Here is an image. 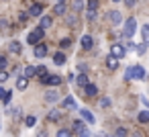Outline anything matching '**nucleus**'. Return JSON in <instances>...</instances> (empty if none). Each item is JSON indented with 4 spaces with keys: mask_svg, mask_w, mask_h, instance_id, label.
<instances>
[{
    "mask_svg": "<svg viewBox=\"0 0 149 137\" xmlns=\"http://www.w3.org/2000/svg\"><path fill=\"white\" fill-rule=\"evenodd\" d=\"M137 119H139V123H143V125H145V123H149V110H141Z\"/></svg>",
    "mask_w": 149,
    "mask_h": 137,
    "instance_id": "nucleus-21",
    "label": "nucleus"
},
{
    "mask_svg": "<svg viewBox=\"0 0 149 137\" xmlns=\"http://www.w3.org/2000/svg\"><path fill=\"white\" fill-rule=\"evenodd\" d=\"M6 80H8V72H4V70H2V72H0V84L6 82Z\"/></svg>",
    "mask_w": 149,
    "mask_h": 137,
    "instance_id": "nucleus-35",
    "label": "nucleus"
},
{
    "mask_svg": "<svg viewBox=\"0 0 149 137\" xmlns=\"http://www.w3.org/2000/svg\"><path fill=\"white\" fill-rule=\"evenodd\" d=\"M6 66H8V62H6V57H4V55H0V72H2V70H4Z\"/></svg>",
    "mask_w": 149,
    "mask_h": 137,
    "instance_id": "nucleus-33",
    "label": "nucleus"
},
{
    "mask_svg": "<svg viewBox=\"0 0 149 137\" xmlns=\"http://www.w3.org/2000/svg\"><path fill=\"white\" fill-rule=\"evenodd\" d=\"M35 123H37V119H35L33 115H29V117L25 119V125H27V127H35Z\"/></svg>",
    "mask_w": 149,
    "mask_h": 137,
    "instance_id": "nucleus-27",
    "label": "nucleus"
},
{
    "mask_svg": "<svg viewBox=\"0 0 149 137\" xmlns=\"http://www.w3.org/2000/svg\"><path fill=\"white\" fill-rule=\"evenodd\" d=\"M84 92H86V96H88V98H92V96H96V94H98V88H96L94 84H88V86H84Z\"/></svg>",
    "mask_w": 149,
    "mask_h": 137,
    "instance_id": "nucleus-9",
    "label": "nucleus"
},
{
    "mask_svg": "<svg viewBox=\"0 0 149 137\" xmlns=\"http://www.w3.org/2000/svg\"><path fill=\"white\" fill-rule=\"evenodd\" d=\"M63 2H65V0H57V4H63Z\"/></svg>",
    "mask_w": 149,
    "mask_h": 137,
    "instance_id": "nucleus-45",
    "label": "nucleus"
},
{
    "mask_svg": "<svg viewBox=\"0 0 149 137\" xmlns=\"http://www.w3.org/2000/svg\"><path fill=\"white\" fill-rule=\"evenodd\" d=\"M10 98H13V92H10V90H6V92H4V98H2V102H4V104H8V102H10Z\"/></svg>",
    "mask_w": 149,
    "mask_h": 137,
    "instance_id": "nucleus-32",
    "label": "nucleus"
},
{
    "mask_svg": "<svg viewBox=\"0 0 149 137\" xmlns=\"http://www.w3.org/2000/svg\"><path fill=\"white\" fill-rule=\"evenodd\" d=\"M110 23L112 25H120V13L118 10H112L110 13Z\"/></svg>",
    "mask_w": 149,
    "mask_h": 137,
    "instance_id": "nucleus-17",
    "label": "nucleus"
},
{
    "mask_svg": "<svg viewBox=\"0 0 149 137\" xmlns=\"http://www.w3.org/2000/svg\"><path fill=\"white\" fill-rule=\"evenodd\" d=\"M78 137H90V131H88V129H84V131H80V133H78Z\"/></svg>",
    "mask_w": 149,
    "mask_h": 137,
    "instance_id": "nucleus-41",
    "label": "nucleus"
},
{
    "mask_svg": "<svg viewBox=\"0 0 149 137\" xmlns=\"http://www.w3.org/2000/svg\"><path fill=\"white\" fill-rule=\"evenodd\" d=\"M82 8H84V2H82V0H74V2H72V13H74V15H78Z\"/></svg>",
    "mask_w": 149,
    "mask_h": 137,
    "instance_id": "nucleus-14",
    "label": "nucleus"
},
{
    "mask_svg": "<svg viewBox=\"0 0 149 137\" xmlns=\"http://www.w3.org/2000/svg\"><path fill=\"white\" fill-rule=\"evenodd\" d=\"M98 8V0H88V10H96Z\"/></svg>",
    "mask_w": 149,
    "mask_h": 137,
    "instance_id": "nucleus-31",
    "label": "nucleus"
},
{
    "mask_svg": "<svg viewBox=\"0 0 149 137\" xmlns=\"http://www.w3.org/2000/svg\"><path fill=\"white\" fill-rule=\"evenodd\" d=\"M112 2H120V0H112Z\"/></svg>",
    "mask_w": 149,
    "mask_h": 137,
    "instance_id": "nucleus-46",
    "label": "nucleus"
},
{
    "mask_svg": "<svg viewBox=\"0 0 149 137\" xmlns=\"http://www.w3.org/2000/svg\"><path fill=\"white\" fill-rule=\"evenodd\" d=\"M63 106H65V108H76L78 104H76V100H74L72 96H68V98L63 100Z\"/></svg>",
    "mask_w": 149,
    "mask_h": 137,
    "instance_id": "nucleus-22",
    "label": "nucleus"
},
{
    "mask_svg": "<svg viewBox=\"0 0 149 137\" xmlns=\"http://www.w3.org/2000/svg\"><path fill=\"white\" fill-rule=\"evenodd\" d=\"M125 2H127V6H129V8H133V6H135V0H125Z\"/></svg>",
    "mask_w": 149,
    "mask_h": 137,
    "instance_id": "nucleus-43",
    "label": "nucleus"
},
{
    "mask_svg": "<svg viewBox=\"0 0 149 137\" xmlns=\"http://www.w3.org/2000/svg\"><path fill=\"white\" fill-rule=\"evenodd\" d=\"M145 49H147V45H145V43H139V45H135V51H137L139 55H143V53H145Z\"/></svg>",
    "mask_w": 149,
    "mask_h": 137,
    "instance_id": "nucleus-28",
    "label": "nucleus"
},
{
    "mask_svg": "<svg viewBox=\"0 0 149 137\" xmlns=\"http://www.w3.org/2000/svg\"><path fill=\"white\" fill-rule=\"evenodd\" d=\"M37 76H39V78H41V80H43V78H45V76H47V70H45V68H43V66H39V68H37Z\"/></svg>",
    "mask_w": 149,
    "mask_h": 137,
    "instance_id": "nucleus-29",
    "label": "nucleus"
},
{
    "mask_svg": "<svg viewBox=\"0 0 149 137\" xmlns=\"http://www.w3.org/2000/svg\"><path fill=\"white\" fill-rule=\"evenodd\" d=\"M80 43H82V47H84V49H92V45H94V39H92L90 35H84Z\"/></svg>",
    "mask_w": 149,
    "mask_h": 137,
    "instance_id": "nucleus-8",
    "label": "nucleus"
},
{
    "mask_svg": "<svg viewBox=\"0 0 149 137\" xmlns=\"http://www.w3.org/2000/svg\"><path fill=\"white\" fill-rule=\"evenodd\" d=\"M125 53H127V49H125L120 43H114V45L110 47V55H112V57H116V59L125 57Z\"/></svg>",
    "mask_w": 149,
    "mask_h": 137,
    "instance_id": "nucleus-3",
    "label": "nucleus"
},
{
    "mask_svg": "<svg viewBox=\"0 0 149 137\" xmlns=\"http://www.w3.org/2000/svg\"><path fill=\"white\" fill-rule=\"evenodd\" d=\"M53 64H57V66H63V64H65V55H63L61 51H57V53L53 55Z\"/></svg>",
    "mask_w": 149,
    "mask_h": 137,
    "instance_id": "nucleus-15",
    "label": "nucleus"
},
{
    "mask_svg": "<svg viewBox=\"0 0 149 137\" xmlns=\"http://www.w3.org/2000/svg\"><path fill=\"white\" fill-rule=\"evenodd\" d=\"M68 23H70V25H76V23H78V19H76L74 13H72V17H68Z\"/></svg>",
    "mask_w": 149,
    "mask_h": 137,
    "instance_id": "nucleus-38",
    "label": "nucleus"
},
{
    "mask_svg": "<svg viewBox=\"0 0 149 137\" xmlns=\"http://www.w3.org/2000/svg\"><path fill=\"white\" fill-rule=\"evenodd\" d=\"M88 21H96V10H88Z\"/></svg>",
    "mask_w": 149,
    "mask_h": 137,
    "instance_id": "nucleus-36",
    "label": "nucleus"
},
{
    "mask_svg": "<svg viewBox=\"0 0 149 137\" xmlns=\"http://www.w3.org/2000/svg\"><path fill=\"white\" fill-rule=\"evenodd\" d=\"M47 119H49V121H59V119H61V113H59V110H51V113L47 115Z\"/></svg>",
    "mask_w": 149,
    "mask_h": 137,
    "instance_id": "nucleus-24",
    "label": "nucleus"
},
{
    "mask_svg": "<svg viewBox=\"0 0 149 137\" xmlns=\"http://www.w3.org/2000/svg\"><path fill=\"white\" fill-rule=\"evenodd\" d=\"M27 86H29V80H27L25 76H21V78L17 80V88H19V90H25Z\"/></svg>",
    "mask_w": 149,
    "mask_h": 137,
    "instance_id": "nucleus-19",
    "label": "nucleus"
},
{
    "mask_svg": "<svg viewBox=\"0 0 149 137\" xmlns=\"http://www.w3.org/2000/svg\"><path fill=\"white\" fill-rule=\"evenodd\" d=\"M4 92H6V90H4L2 86H0V100H2V98H4Z\"/></svg>",
    "mask_w": 149,
    "mask_h": 137,
    "instance_id": "nucleus-44",
    "label": "nucleus"
},
{
    "mask_svg": "<svg viewBox=\"0 0 149 137\" xmlns=\"http://www.w3.org/2000/svg\"><path fill=\"white\" fill-rule=\"evenodd\" d=\"M23 76L29 80V78H33V76H37V68H33V66H27L25 68V72H23Z\"/></svg>",
    "mask_w": 149,
    "mask_h": 137,
    "instance_id": "nucleus-13",
    "label": "nucleus"
},
{
    "mask_svg": "<svg viewBox=\"0 0 149 137\" xmlns=\"http://www.w3.org/2000/svg\"><path fill=\"white\" fill-rule=\"evenodd\" d=\"M41 13H43V6H41V4H33L31 10H29L31 17H41Z\"/></svg>",
    "mask_w": 149,
    "mask_h": 137,
    "instance_id": "nucleus-12",
    "label": "nucleus"
},
{
    "mask_svg": "<svg viewBox=\"0 0 149 137\" xmlns=\"http://www.w3.org/2000/svg\"><path fill=\"white\" fill-rule=\"evenodd\" d=\"M43 37H45V31H43L41 27H37V29H33V31L27 35V43H29V45H39Z\"/></svg>",
    "mask_w": 149,
    "mask_h": 137,
    "instance_id": "nucleus-1",
    "label": "nucleus"
},
{
    "mask_svg": "<svg viewBox=\"0 0 149 137\" xmlns=\"http://www.w3.org/2000/svg\"><path fill=\"white\" fill-rule=\"evenodd\" d=\"M19 19H21V21H27V19H29V13H21V17H19Z\"/></svg>",
    "mask_w": 149,
    "mask_h": 137,
    "instance_id": "nucleus-42",
    "label": "nucleus"
},
{
    "mask_svg": "<svg viewBox=\"0 0 149 137\" xmlns=\"http://www.w3.org/2000/svg\"><path fill=\"white\" fill-rule=\"evenodd\" d=\"M65 13V4H55L53 6V15H63Z\"/></svg>",
    "mask_w": 149,
    "mask_h": 137,
    "instance_id": "nucleus-25",
    "label": "nucleus"
},
{
    "mask_svg": "<svg viewBox=\"0 0 149 137\" xmlns=\"http://www.w3.org/2000/svg\"><path fill=\"white\" fill-rule=\"evenodd\" d=\"M80 115H82V119H84V121H88L90 125L94 123V115H92V113H90L88 108H82V110H80Z\"/></svg>",
    "mask_w": 149,
    "mask_h": 137,
    "instance_id": "nucleus-11",
    "label": "nucleus"
},
{
    "mask_svg": "<svg viewBox=\"0 0 149 137\" xmlns=\"http://www.w3.org/2000/svg\"><path fill=\"white\" fill-rule=\"evenodd\" d=\"M8 49H10L13 53H21V43H19V41H10V43H8Z\"/></svg>",
    "mask_w": 149,
    "mask_h": 137,
    "instance_id": "nucleus-20",
    "label": "nucleus"
},
{
    "mask_svg": "<svg viewBox=\"0 0 149 137\" xmlns=\"http://www.w3.org/2000/svg\"><path fill=\"white\" fill-rule=\"evenodd\" d=\"M47 55V45L45 43H39V45H35V57H45Z\"/></svg>",
    "mask_w": 149,
    "mask_h": 137,
    "instance_id": "nucleus-5",
    "label": "nucleus"
},
{
    "mask_svg": "<svg viewBox=\"0 0 149 137\" xmlns=\"http://www.w3.org/2000/svg\"><path fill=\"white\" fill-rule=\"evenodd\" d=\"M76 82H78L80 86H88V84H90V82H88V76H86V74H80Z\"/></svg>",
    "mask_w": 149,
    "mask_h": 137,
    "instance_id": "nucleus-23",
    "label": "nucleus"
},
{
    "mask_svg": "<svg viewBox=\"0 0 149 137\" xmlns=\"http://www.w3.org/2000/svg\"><path fill=\"white\" fill-rule=\"evenodd\" d=\"M100 106L104 108V106H110V100L108 98H100Z\"/></svg>",
    "mask_w": 149,
    "mask_h": 137,
    "instance_id": "nucleus-39",
    "label": "nucleus"
},
{
    "mask_svg": "<svg viewBox=\"0 0 149 137\" xmlns=\"http://www.w3.org/2000/svg\"><path fill=\"white\" fill-rule=\"evenodd\" d=\"M45 100H47V102H51V104H53V102H57V100H59L57 90H47V92H45Z\"/></svg>",
    "mask_w": 149,
    "mask_h": 137,
    "instance_id": "nucleus-7",
    "label": "nucleus"
},
{
    "mask_svg": "<svg viewBox=\"0 0 149 137\" xmlns=\"http://www.w3.org/2000/svg\"><path fill=\"white\" fill-rule=\"evenodd\" d=\"M41 82H43V84H49V86H59L63 80H61V76H51V74H47Z\"/></svg>",
    "mask_w": 149,
    "mask_h": 137,
    "instance_id": "nucleus-4",
    "label": "nucleus"
},
{
    "mask_svg": "<svg viewBox=\"0 0 149 137\" xmlns=\"http://www.w3.org/2000/svg\"><path fill=\"white\" fill-rule=\"evenodd\" d=\"M106 68H108V70H116V68H118V59L112 57V55H108V57H106Z\"/></svg>",
    "mask_w": 149,
    "mask_h": 137,
    "instance_id": "nucleus-10",
    "label": "nucleus"
},
{
    "mask_svg": "<svg viewBox=\"0 0 149 137\" xmlns=\"http://www.w3.org/2000/svg\"><path fill=\"white\" fill-rule=\"evenodd\" d=\"M84 129H86V127H84V123H82L80 119L74 121V131H76V133H80V131H84Z\"/></svg>",
    "mask_w": 149,
    "mask_h": 137,
    "instance_id": "nucleus-26",
    "label": "nucleus"
},
{
    "mask_svg": "<svg viewBox=\"0 0 149 137\" xmlns=\"http://www.w3.org/2000/svg\"><path fill=\"white\" fill-rule=\"evenodd\" d=\"M125 80H127V82H131V80H133V72H131V68L125 72Z\"/></svg>",
    "mask_w": 149,
    "mask_h": 137,
    "instance_id": "nucleus-37",
    "label": "nucleus"
},
{
    "mask_svg": "<svg viewBox=\"0 0 149 137\" xmlns=\"http://www.w3.org/2000/svg\"><path fill=\"white\" fill-rule=\"evenodd\" d=\"M100 137H108V135H100Z\"/></svg>",
    "mask_w": 149,
    "mask_h": 137,
    "instance_id": "nucleus-47",
    "label": "nucleus"
},
{
    "mask_svg": "<svg viewBox=\"0 0 149 137\" xmlns=\"http://www.w3.org/2000/svg\"><path fill=\"white\" fill-rule=\"evenodd\" d=\"M141 35H143V43L149 45V25H143L141 27Z\"/></svg>",
    "mask_w": 149,
    "mask_h": 137,
    "instance_id": "nucleus-16",
    "label": "nucleus"
},
{
    "mask_svg": "<svg viewBox=\"0 0 149 137\" xmlns=\"http://www.w3.org/2000/svg\"><path fill=\"white\" fill-rule=\"evenodd\" d=\"M131 72H133V80H141V78H145V70H143L141 66H133Z\"/></svg>",
    "mask_w": 149,
    "mask_h": 137,
    "instance_id": "nucleus-6",
    "label": "nucleus"
},
{
    "mask_svg": "<svg viewBox=\"0 0 149 137\" xmlns=\"http://www.w3.org/2000/svg\"><path fill=\"white\" fill-rule=\"evenodd\" d=\"M57 137H72V131H68V129H59V131H57Z\"/></svg>",
    "mask_w": 149,
    "mask_h": 137,
    "instance_id": "nucleus-30",
    "label": "nucleus"
},
{
    "mask_svg": "<svg viewBox=\"0 0 149 137\" xmlns=\"http://www.w3.org/2000/svg\"><path fill=\"white\" fill-rule=\"evenodd\" d=\"M135 31H137V19H135V17H131V19H127V23H125L123 35H125L127 39H131V37L135 35Z\"/></svg>",
    "mask_w": 149,
    "mask_h": 137,
    "instance_id": "nucleus-2",
    "label": "nucleus"
},
{
    "mask_svg": "<svg viewBox=\"0 0 149 137\" xmlns=\"http://www.w3.org/2000/svg\"><path fill=\"white\" fill-rule=\"evenodd\" d=\"M39 27L45 31V29H49L51 27V17H41V23H39Z\"/></svg>",
    "mask_w": 149,
    "mask_h": 137,
    "instance_id": "nucleus-18",
    "label": "nucleus"
},
{
    "mask_svg": "<svg viewBox=\"0 0 149 137\" xmlns=\"http://www.w3.org/2000/svg\"><path fill=\"white\" fill-rule=\"evenodd\" d=\"M116 135H118V137H127V131H125L123 127H118V129H116Z\"/></svg>",
    "mask_w": 149,
    "mask_h": 137,
    "instance_id": "nucleus-40",
    "label": "nucleus"
},
{
    "mask_svg": "<svg viewBox=\"0 0 149 137\" xmlns=\"http://www.w3.org/2000/svg\"><path fill=\"white\" fill-rule=\"evenodd\" d=\"M70 45H72V39H61V41H59V47H63V49L70 47Z\"/></svg>",
    "mask_w": 149,
    "mask_h": 137,
    "instance_id": "nucleus-34",
    "label": "nucleus"
}]
</instances>
